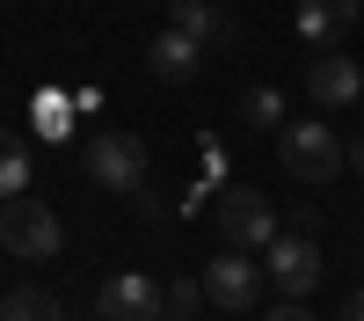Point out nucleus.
Returning a JSON list of instances; mask_svg holds the SVG:
<instances>
[{
	"label": "nucleus",
	"instance_id": "1",
	"mask_svg": "<svg viewBox=\"0 0 364 321\" xmlns=\"http://www.w3.org/2000/svg\"><path fill=\"white\" fill-rule=\"evenodd\" d=\"M277 161H284L291 183L321 190V183H336V175L350 168V146L328 132L321 117H306V125H277Z\"/></svg>",
	"mask_w": 364,
	"mask_h": 321
},
{
	"label": "nucleus",
	"instance_id": "2",
	"mask_svg": "<svg viewBox=\"0 0 364 321\" xmlns=\"http://www.w3.org/2000/svg\"><path fill=\"white\" fill-rule=\"evenodd\" d=\"M0 248L22 256V263H51L58 248H66V226H58V212L44 197H0Z\"/></svg>",
	"mask_w": 364,
	"mask_h": 321
},
{
	"label": "nucleus",
	"instance_id": "3",
	"mask_svg": "<svg viewBox=\"0 0 364 321\" xmlns=\"http://www.w3.org/2000/svg\"><path fill=\"white\" fill-rule=\"evenodd\" d=\"M219 241L226 248H269L277 241V204L262 190H248V183H233L219 197Z\"/></svg>",
	"mask_w": 364,
	"mask_h": 321
},
{
	"label": "nucleus",
	"instance_id": "4",
	"mask_svg": "<svg viewBox=\"0 0 364 321\" xmlns=\"http://www.w3.org/2000/svg\"><path fill=\"white\" fill-rule=\"evenodd\" d=\"M87 175L102 190H146V139L139 132H95L87 139Z\"/></svg>",
	"mask_w": 364,
	"mask_h": 321
},
{
	"label": "nucleus",
	"instance_id": "5",
	"mask_svg": "<svg viewBox=\"0 0 364 321\" xmlns=\"http://www.w3.org/2000/svg\"><path fill=\"white\" fill-rule=\"evenodd\" d=\"M204 300L211 307H226V314H248L262 300V263L248 248H226V256H211L204 263Z\"/></svg>",
	"mask_w": 364,
	"mask_h": 321
},
{
	"label": "nucleus",
	"instance_id": "6",
	"mask_svg": "<svg viewBox=\"0 0 364 321\" xmlns=\"http://www.w3.org/2000/svg\"><path fill=\"white\" fill-rule=\"evenodd\" d=\"M262 270H269V285H277L284 300H306V292L321 285V248L306 241V233H277V241L262 248Z\"/></svg>",
	"mask_w": 364,
	"mask_h": 321
},
{
	"label": "nucleus",
	"instance_id": "7",
	"mask_svg": "<svg viewBox=\"0 0 364 321\" xmlns=\"http://www.w3.org/2000/svg\"><path fill=\"white\" fill-rule=\"evenodd\" d=\"M161 300H168V292L146 278V270H117V278L95 292V314H102V321H161Z\"/></svg>",
	"mask_w": 364,
	"mask_h": 321
},
{
	"label": "nucleus",
	"instance_id": "8",
	"mask_svg": "<svg viewBox=\"0 0 364 321\" xmlns=\"http://www.w3.org/2000/svg\"><path fill=\"white\" fill-rule=\"evenodd\" d=\"M306 95H314L321 110H350V102L364 95V66H357V58H343V51H314Z\"/></svg>",
	"mask_w": 364,
	"mask_h": 321
},
{
	"label": "nucleus",
	"instance_id": "9",
	"mask_svg": "<svg viewBox=\"0 0 364 321\" xmlns=\"http://www.w3.org/2000/svg\"><path fill=\"white\" fill-rule=\"evenodd\" d=\"M146 66H154L161 80H197L204 73V44L190 37V29H154V37H146Z\"/></svg>",
	"mask_w": 364,
	"mask_h": 321
},
{
	"label": "nucleus",
	"instance_id": "10",
	"mask_svg": "<svg viewBox=\"0 0 364 321\" xmlns=\"http://www.w3.org/2000/svg\"><path fill=\"white\" fill-rule=\"evenodd\" d=\"M364 15V0H299V37H306L314 51H328L336 37H350Z\"/></svg>",
	"mask_w": 364,
	"mask_h": 321
},
{
	"label": "nucleus",
	"instance_id": "11",
	"mask_svg": "<svg viewBox=\"0 0 364 321\" xmlns=\"http://www.w3.org/2000/svg\"><path fill=\"white\" fill-rule=\"evenodd\" d=\"M168 22H175V29H190L197 44H226V37H233V22L211 8V0H168Z\"/></svg>",
	"mask_w": 364,
	"mask_h": 321
},
{
	"label": "nucleus",
	"instance_id": "12",
	"mask_svg": "<svg viewBox=\"0 0 364 321\" xmlns=\"http://www.w3.org/2000/svg\"><path fill=\"white\" fill-rule=\"evenodd\" d=\"M0 321H66V307H58V292H44V285H22V292H8Z\"/></svg>",
	"mask_w": 364,
	"mask_h": 321
},
{
	"label": "nucleus",
	"instance_id": "13",
	"mask_svg": "<svg viewBox=\"0 0 364 321\" xmlns=\"http://www.w3.org/2000/svg\"><path fill=\"white\" fill-rule=\"evenodd\" d=\"M29 190V154L15 132H0V197H22Z\"/></svg>",
	"mask_w": 364,
	"mask_h": 321
},
{
	"label": "nucleus",
	"instance_id": "14",
	"mask_svg": "<svg viewBox=\"0 0 364 321\" xmlns=\"http://www.w3.org/2000/svg\"><path fill=\"white\" fill-rule=\"evenodd\" d=\"M240 117H248V125H284V95L277 88H248V95H240Z\"/></svg>",
	"mask_w": 364,
	"mask_h": 321
},
{
	"label": "nucleus",
	"instance_id": "15",
	"mask_svg": "<svg viewBox=\"0 0 364 321\" xmlns=\"http://www.w3.org/2000/svg\"><path fill=\"white\" fill-rule=\"evenodd\" d=\"M168 300H175V307H182V314H190V307H197V300H204V278H182V285H168Z\"/></svg>",
	"mask_w": 364,
	"mask_h": 321
},
{
	"label": "nucleus",
	"instance_id": "16",
	"mask_svg": "<svg viewBox=\"0 0 364 321\" xmlns=\"http://www.w3.org/2000/svg\"><path fill=\"white\" fill-rule=\"evenodd\" d=\"M262 321H314V314H306V307H299V300H284V307H269Z\"/></svg>",
	"mask_w": 364,
	"mask_h": 321
},
{
	"label": "nucleus",
	"instance_id": "17",
	"mask_svg": "<svg viewBox=\"0 0 364 321\" xmlns=\"http://www.w3.org/2000/svg\"><path fill=\"white\" fill-rule=\"evenodd\" d=\"M350 168H357V175H364V132H357V139H350Z\"/></svg>",
	"mask_w": 364,
	"mask_h": 321
},
{
	"label": "nucleus",
	"instance_id": "18",
	"mask_svg": "<svg viewBox=\"0 0 364 321\" xmlns=\"http://www.w3.org/2000/svg\"><path fill=\"white\" fill-rule=\"evenodd\" d=\"M343 321H364V292H350V307H343Z\"/></svg>",
	"mask_w": 364,
	"mask_h": 321
},
{
	"label": "nucleus",
	"instance_id": "19",
	"mask_svg": "<svg viewBox=\"0 0 364 321\" xmlns=\"http://www.w3.org/2000/svg\"><path fill=\"white\" fill-rule=\"evenodd\" d=\"M161 321H190V314H182V307H168V314H161Z\"/></svg>",
	"mask_w": 364,
	"mask_h": 321
},
{
	"label": "nucleus",
	"instance_id": "20",
	"mask_svg": "<svg viewBox=\"0 0 364 321\" xmlns=\"http://www.w3.org/2000/svg\"><path fill=\"white\" fill-rule=\"evenodd\" d=\"M0 307H8V292H0Z\"/></svg>",
	"mask_w": 364,
	"mask_h": 321
},
{
	"label": "nucleus",
	"instance_id": "21",
	"mask_svg": "<svg viewBox=\"0 0 364 321\" xmlns=\"http://www.w3.org/2000/svg\"><path fill=\"white\" fill-rule=\"evenodd\" d=\"M95 321H102V314H95Z\"/></svg>",
	"mask_w": 364,
	"mask_h": 321
}]
</instances>
